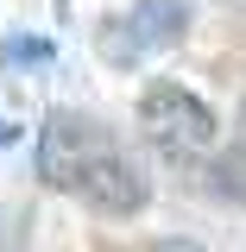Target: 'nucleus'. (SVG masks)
Listing matches in <instances>:
<instances>
[{"label":"nucleus","mask_w":246,"mask_h":252,"mask_svg":"<svg viewBox=\"0 0 246 252\" xmlns=\"http://www.w3.org/2000/svg\"><path fill=\"white\" fill-rule=\"evenodd\" d=\"M209 189H215L221 202H240V208H246V139L227 145V152L209 164Z\"/></svg>","instance_id":"5"},{"label":"nucleus","mask_w":246,"mask_h":252,"mask_svg":"<svg viewBox=\"0 0 246 252\" xmlns=\"http://www.w3.org/2000/svg\"><path fill=\"white\" fill-rule=\"evenodd\" d=\"M126 32H133V44L164 51V44H177V38L189 32V6L183 0H139L133 19H126Z\"/></svg>","instance_id":"4"},{"label":"nucleus","mask_w":246,"mask_h":252,"mask_svg":"<svg viewBox=\"0 0 246 252\" xmlns=\"http://www.w3.org/2000/svg\"><path fill=\"white\" fill-rule=\"evenodd\" d=\"M139 126L152 132L164 152H209L215 145V114L177 82H152L139 94Z\"/></svg>","instance_id":"1"},{"label":"nucleus","mask_w":246,"mask_h":252,"mask_svg":"<svg viewBox=\"0 0 246 252\" xmlns=\"http://www.w3.org/2000/svg\"><path fill=\"white\" fill-rule=\"evenodd\" d=\"M70 189L89 202L95 215H139V208H145V195H152L145 170H139L133 158H120V152H89L82 164H76Z\"/></svg>","instance_id":"2"},{"label":"nucleus","mask_w":246,"mask_h":252,"mask_svg":"<svg viewBox=\"0 0 246 252\" xmlns=\"http://www.w3.org/2000/svg\"><path fill=\"white\" fill-rule=\"evenodd\" d=\"M82 132H89V126L70 120V114H51V120H44V145H38V177H44V183H70V177H76V164H82Z\"/></svg>","instance_id":"3"},{"label":"nucleus","mask_w":246,"mask_h":252,"mask_svg":"<svg viewBox=\"0 0 246 252\" xmlns=\"http://www.w3.org/2000/svg\"><path fill=\"white\" fill-rule=\"evenodd\" d=\"M145 252H202V246H196V240H183V233H171V240H152Z\"/></svg>","instance_id":"6"}]
</instances>
